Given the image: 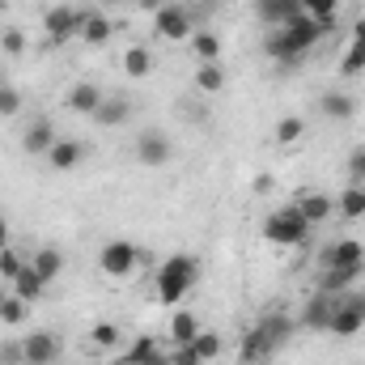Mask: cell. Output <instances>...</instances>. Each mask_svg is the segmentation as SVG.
Segmentation results:
<instances>
[{"label":"cell","instance_id":"6da1fadb","mask_svg":"<svg viewBox=\"0 0 365 365\" xmlns=\"http://www.w3.org/2000/svg\"><path fill=\"white\" fill-rule=\"evenodd\" d=\"M327 34V26H319L314 17H306V13H297L293 21H284V26H276L272 34H268V43H264V51H268V60L276 64H284V68H293L319 38Z\"/></svg>","mask_w":365,"mask_h":365},{"label":"cell","instance_id":"7a4b0ae2","mask_svg":"<svg viewBox=\"0 0 365 365\" xmlns=\"http://www.w3.org/2000/svg\"><path fill=\"white\" fill-rule=\"evenodd\" d=\"M195 280H200V259L195 255H170L158 276H153V284H158V302L162 306H179L182 297L195 289Z\"/></svg>","mask_w":365,"mask_h":365},{"label":"cell","instance_id":"3957f363","mask_svg":"<svg viewBox=\"0 0 365 365\" xmlns=\"http://www.w3.org/2000/svg\"><path fill=\"white\" fill-rule=\"evenodd\" d=\"M264 238L272 247H302L310 238V221L302 217L297 204H284V208H276L272 217L264 221Z\"/></svg>","mask_w":365,"mask_h":365},{"label":"cell","instance_id":"277c9868","mask_svg":"<svg viewBox=\"0 0 365 365\" xmlns=\"http://www.w3.org/2000/svg\"><path fill=\"white\" fill-rule=\"evenodd\" d=\"M140 264H149V251H140V247L128 242V238H115V242H106V247L98 251V268L106 276H132Z\"/></svg>","mask_w":365,"mask_h":365},{"label":"cell","instance_id":"5b68a950","mask_svg":"<svg viewBox=\"0 0 365 365\" xmlns=\"http://www.w3.org/2000/svg\"><path fill=\"white\" fill-rule=\"evenodd\" d=\"M153 30H158V38L182 43V38L195 34V13L182 9V4H162V9L153 13Z\"/></svg>","mask_w":365,"mask_h":365},{"label":"cell","instance_id":"8992f818","mask_svg":"<svg viewBox=\"0 0 365 365\" xmlns=\"http://www.w3.org/2000/svg\"><path fill=\"white\" fill-rule=\"evenodd\" d=\"M365 327V289L361 293H349L336 302V314H331V336H357Z\"/></svg>","mask_w":365,"mask_h":365},{"label":"cell","instance_id":"52a82bcc","mask_svg":"<svg viewBox=\"0 0 365 365\" xmlns=\"http://www.w3.org/2000/svg\"><path fill=\"white\" fill-rule=\"evenodd\" d=\"M43 30H47V43H51V47H64L68 38H77V9H73V4H56V9H47Z\"/></svg>","mask_w":365,"mask_h":365},{"label":"cell","instance_id":"ba28073f","mask_svg":"<svg viewBox=\"0 0 365 365\" xmlns=\"http://www.w3.org/2000/svg\"><path fill=\"white\" fill-rule=\"evenodd\" d=\"M21 357H26V365H56L60 361V336H51V331H30V336L21 340Z\"/></svg>","mask_w":365,"mask_h":365},{"label":"cell","instance_id":"9c48e42d","mask_svg":"<svg viewBox=\"0 0 365 365\" xmlns=\"http://www.w3.org/2000/svg\"><path fill=\"white\" fill-rule=\"evenodd\" d=\"M331 314H336V293H323V289H319V293L302 306L297 323L310 327V331H327V327H331Z\"/></svg>","mask_w":365,"mask_h":365},{"label":"cell","instance_id":"30bf717a","mask_svg":"<svg viewBox=\"0 0 365 365\" xmlns=\"http://www.w3.org/2000/svg\"><path fill=\"white\" fill-rule=\"evenodd\" d=\"M319 264H323V268H361L365 264V242L340 238V242H331V247L319 255Z\"/></svg>","mask_w":365,"mask_h":365},{"label":"cell","instance_id":"8fae6325","mask_svg":"<svg viewBox=\"0 0 365 365\" xmlns=\"http://www.w3.org/2000/svg\"><path fill=\"white\" fill-rule=\"evenodd\" d=\"M56 140H60V136H56V123H51V119H34V123L26 128V136H21V149H26L30 158H47Z\"/></svg>","mask_w":365,"mask_h":365},{"label":"cell","instance_id":"7c38bea8","mask_svg":"<svg viewBox=\"0 0 365 365\" xmlns=\"http://www.w3.org/2000/svg\"><path fill=\"white\" fill-rule=\"evenodd\" d=\"M175 158V149H170V140L162 136V132H145L140 140H136V162L140 166H166Z\"/></svg>","mask_w":365,"mask_h":365},{"label":"cell","instance_id":"4fadbf2b","mask_svg":"<svg viewBox=\"0 0 365 365\" xmlns=\"http://www.w3.org/2000/svg\"><path fill=\"white\" fill-rule=\"evenodd\" d=\"M272 353H276L272 340L264 336V327H259V323H255V327L242 336V344H238V361H242V365H264V361H272Z\"/></svg>","mask_w":365,"mask_h":365},{"label":"cell","instance_id":"5bb4252c","mask_svg":"<svg viewBox=\"0 0 365 365\" xmlns=\"http://www.w3.org/2000/svg\"><path fill=\"white\" fill-rule=\"evenodd\" d=\"M119 365H170V353H162V344L153 336H136L132 349L119 357Z\"/></svg>","mask_w":365,"mask_h":365},{"label":"cell","instance_id":"9a60e30c","mask_svg":"<svg viewBox=\"0 0 365 365\" xmlns=\"http://www.w3.org/2000/svg\"><path fill=\"white\" fill-rule=\"evenodd\" d=\"M255 13H259V21L264 26H284V21H293L297 13H306L302 9V0H255Z\"/></svg>","mask_w":365,"mask_h":365},{"label":"cell","instance_id":"2e32d148","mask_svg":"<svg viewBox=\"0 0 365 365\" xmlns=\"http://www.w3.org/2000/svg\"><path fill=\"white\" fill-rule=\"evenodd\" d=\"M319 115H327L331 123H349V119L357 115V98H353V93H340V90L323 93V98H319Z\"/></svg>","mask_w":365,"mask_h":365},{"label":"cell","instance_id":"e0dca14e","mask_svg":"<svg viewBox=\"0 0 365 365\" xmlns=\"http://www.w3.org/2000/svg\"><path fill=\"white\" fill-rule=\"evenodd\" d=\"M9 289H13V293H17L21 302H30V306H34V302H38V297L47 293V280H43V276H38L34 268H30V264H26L21 272L9 280Z\"/></svg>","mask_w":365,"mask_h":365},{"label":"cell","instance_id":"ac0fdd59","mask_svg":"<svg viewBox=\"0 0 365 365\" xmlns=\"http://www.w3.org/2000/svg\"><path fill=\"white\" fill-rule=\"evenodd\" d=\"M297 208H302V217H306L310 225H319V221H327V217L336 212V200L323 195V191H306V195L297 200Z\"/></svg>","mask_w":365,"mask_h":365},{"label":"cell","instance_id":"d6986e66","mask_svg":"<svg viewBox=\"0 0 365 365\" xmlns=\"http://www.w3.org/2000/svg\"><path fill=\"white\" fill-rule=\"evenodd\" d=\"M128 115H132L128 98H102V106L93 110L90 119L98 123V128H119V123H128Z\"/></svg>","mask_w":365,"mask_h":365},{"label":"cell","instance_id":"ffe728a7","mask_svg":"<svg viewBox=\"0 0 365 365\" xmlns=\"http://www.w3.org/2000/svg\"><path fill=\"white\" fill-rule=\"evenodd\" d=\"M81 158H86V145L81 140H56L51 153H47V162L56 170H73V166H81Z\"/></svg>","mask_w":365,"mask_h":365},{"label":"cell","instance_id":"44dd1931","mask_svg":"<svg viewBox=\"0 0 365 365\" xmlns=\"http://www.w3.org/2000/svg\"><path fill=\"white\" fill-rule=\"evenodd\" d=\"M110 34H115L110 17H106V13H93V9H90V17H86V26H81V34H77V38H81L86 47H102Z\"/></svg>","mask_w":365,"mask_h":365},{"label":"cell","instance_id":"7402d4cb","mask_svg":"<svg viewBox=\"0 0 365 365\" xmlns=\"http://www.w3.org/2000/svg\"><path fill=\"white\" fill-rule=\"evenodd\" d=\"M259 327H264V336L272 340V349H284L297 323H293L289 314H280V310H272V314H264V319H259Z\"/></svg>","mask_w":365,"mask_h":365},{"label":"cell","instance_id":"603a6c76","mask_svg":"<svg viewBox=\"0 0 365 365\" xmlns=\"http://www.w3.org/2000/svg\"><path fill=\"white\" fill-rule=\"evenodd\" d=\"M98 106H102V90H98L93 81L73 86V93H68V110H77V115H93Z\"/></svg>","mask_w":365,"mask_h":365},{"label":"cell","instance_id":"cb8c5ba5","mask_svg":"<svg viewBox=\"0 0 365 365\" xmlns=\"http://www.w3.org/2000/svg\"><path fill=\"white\" fill-rule=\"evenodd\" d=\"M191 51L200 56V64H221V38L212 30H195L191 34Z\"/></svg>","mask_w":365,"mask_h":365},{"label":"cell","instance_id":"d4e9b609","mask_svg":"<svg viewBox=\"0 0 365 365\" xmlns=\"http://www.w3.org/2000/svg\"><path fill=\"white\" fill-rule=\"evenodd\" d=\"M123 73H128V77H136V81H140V77H149V73H153V51H149V47H140V43H136V47H128V51H123Z\"/></svg>","mask_w":365,"mask_h":365},{"label":"cell","instance_id":"484cf974","mask_svg":"<svg viewBox=\"0 0 365 365\" xmlns=\"http://www.w3.org/2000/svg\"><path fill=\"white\" fill-rule=\"evenodd\" d=\"M30 268H34V272H38L43 280H47V284H51V280L60 276V268H64V255H60L56 247H43V251H34V259H30Z\"/></svg>","mask_w":365,"mask_h":365},{"label":"cell","instance_id":"4316f807","mask_svg":"<svg viewBox=\"0 0 365 365\" xmlns=\"http://www.w3.org/2000/svg\"><path fill=\"white\" fill-rule=\"evenodd\" d=\"M26 319H30V302H21L13 289H9V293H0V323L17 327V323H26Z\"/></svg>","mask_w":365,"mask_h":365},{"label":"cell","instance_id":"83f0119b","mask_svg":"<svg viewBox=\"0 0 365 365\" xmlns=\"http://www.w3.org/2000/svg\"><path fill=\"white\" fill-rule=\"evenodd\" d=\"M357 276H361V268H323V276H319V289H323V293H344Z\"/></svg>","mask_w":365,"mask_h":365},{"label":"cell","instance_id":"f1b7e54d","mask_svg":"<svg viewBox=\"0 0 365 365\" xmlns=\"http://www.w3.org/2000/svg\"><path fill=\"white\" fill-rule=\"evenodd\" d=\"M195 336H200V319H195L191 310H179V314L170 319V340H175V344H191Z\"/></svg>","mask_w":365,"mask_h":365},{"label":"cell","instance_id":"f546056e","mask_svg":"<svg viewBox=\"0 0 365 365\" xmlns=\"http://www.w3.org/2000/svg\"><path fill=\"white\" fill-rule=\"evenodd\" d=\"M221 86H225V68L221 64H200L195 68V90L200 93H221Z\"/></svg>","mask_w":365,"mask_h":365},{"label":"cell","instance_id":"4dcf8cb0","mask_svg":"<svg viewBox=\"0 0 365 365\" xmlns=\"http://www.w3.org/2000/svg\"><path fill=\"white\" fill-rule=\"evenodd\" d=\"M302 9H306V17H314L319 26H336V13H340V0H302Z\"/></svg>","mask_w":365,"mask_h":365},{"label":"cell","instance_id":"1f68e13d","mask_svg":"<svg viewBox=\"0 0 365 365\" xmlns=\"http://www.w3.org/2000/svg\"><path fill=\"white\" fill-rule=\"evenodd\" d=\"M336 208H340L344 217H353V221H365V187H349V191L336 200Z\"/></svg>","mask_w":365,"mask_h":365},{"label":"cell","instance_id":"d6a6232c","mask_svg":"<svg viewBox=\"0 0 365 365\" xmlns=\"http://www.w3.org/2000/svg\"><path fill=\"white\" fill-rule=\"evenodd\" d=\"M302 132H306V123H302L297 115H284V119L276 123V140H280V145H293V140H302Z\"/></svg>","mask_w":365,"mask_h":365},{"label":"cell","instance_id":"836d02e7","mask_svg":"<svg viewBox=\"0 0 365 365\" xmlns=\"http://www.w3.org/2000/svg\"><path fill=\"white\" fill-rule=\"evenodd\" d=\"M191 349L200 353V361H212V357L221 353V336H217V331H200V336L191 340Z\"/></svg>","mask_w":365,"mask_h":365},{"label":"cell","instance_id":"e575fe53","mask_svg":"<svg viewBox=\"0 0 365 365\" xmlns=\"http://www.w3.org/2000/svg\"><path fill=\"white\" fill-rule=\"evenodd\" d=\"M340 73H344V77L365 73V47H361V43H353V47L344 51V60H340Z\"/></svg>","mask_w":365,"mask_h":365},{"label":"cell","instance_id":"d590c367","mask_svg":"<svg viewBox=\"0 0 365 365\" xmlns=\"http://www.w3.org/2000/svg\"><path fill=\"white\" fill-rule=\"evenodd\" d=\"M349 187H365V145L349 153Z\"/></svg>","mask_w":365,"mask_h":365},{"label":"cell","instance_id":"8d00e7d4","mask_svg":"<svg viewBox=\"0 0 365 365\" xmlns=\"http://www.w3.org/2000/svg\"><path fill=\"white\" fill-rule=\"evenodd\" d=\"M90 340L98 349H115V344H119V327H115V323H98L90 331Z\"/></svg>","mask_w":365,"mask_h":365},{"label":"cell","instance_id":"74e56055","mask_svg":"<svg viewBox=\"0 0 365 365\" xmlns=\"http://www.w3.org/2000/svg\"><path fill=\"white\" fill-rule=\"evenodd\" d=\"M21 268H26V259H21L13 247H4V251H0V276H4V280H13Z\"/></svg>","mask_w":365,"mask_h":365},{"label":"cell","instance_id":"f35d334b","mask_svg":"<svg viewBox=\"0 0 365 365\" xmlns=\"http://www.w3.org/2000/svg\"><path fill=\"white\" fill-rule=\"evenodd\" d=\"M17 110H21V93L13 90V86H4L0 90V119H13Z\"/></svg>","mask_w":365,"mask_h":365},{"label":"cell","instance_id":"ab89813d","mask_svg":"<svg viewBox=\"0 0 365 365\" xmlns=\"http://www.w3.org/2000/svg\"><path fill=\"white\" fill-rule=\"evenodd\" d=\"M0 47H4V51H9V56H21V51H26V34H21V30H13V26H9V30H4V34H0Z\"/></svg>","mask_w":365,"mask_h":365},{"label":"cell","instance_id":"60d3db41","mask_svg":"<svg viewBox=\"0 0 365 365\" xmlns=\"http://www.w3.org/2000/svg\"><path fill=\"white\" fill-rule=\"evenodd\" d=\"M170 365H204V361H200V353H195L191 344H175V353H170Z\"/></svg>","mask_w":365,"mask_h":365},{"label":"cell","instance_id":"b9f144b4","mask_svg":"<svg viewBox=\"0 0 365 365\" xmlns=\"http://www.w3.org/2000/svg\"><path fill=\"white\" fill-rule=\"evenodd\" d=\"M0 361H4V365H26L21 344H0Z\"/></svg>","mask_w":365,"mask_h":365},{"label":"cell","instance_id":"7bdbcfd3","mask_svg":"<svg viewBox=\"0 0 365 365\" xmlns=\"http://www.w3.org/2000/svg\"><path fill=\"white\" fill-rule=\"evenodd\" d=\"M272 187H276V179H272V175H259V179H255V191H259V195H268Z\"/></svg>","mask_w":365,"mask_h":365},{"label":"cell","instance_id":"ee69618b","mask_svg":"<svg viewBox=\"0 0 365 365\" xmlns=\"http://www.w3.org/2000/svg\"><path fill=\"white\" fill-rule=\"evenodd\" d=\"M136 4H140V9H145V13H158V9H162V4H166V0H136Z\"/></svg>","mask_w":365,"mask_h":365},{"label":"cell","instance_id":"f6af8a7d","mask_svg":"<svg viewBox=\"0 0 365 365\" xmlns=\"http://www.w3.org/2000/svg\"><path fill=\"white\" fill-rule=\"evenodd\" d=\"M353 43H361V47H365V17L353 26Z\"/></svg>","mask_w":365,"mask_h":365},{"label":"cell","instance_id":"bcb514c9","mask_svg":"<svg viewBox=\"0 0 365 365\" xmlns=\"http://www.w3.org/2000/svg\"><path fill=\"white\" fill-rule=\"evenodd\" d=\"M9 247V225H4V217H0V251Z\"/></svg>","mask_w":365,"mask_h":365},{"label":"cell","instance_id":"7dc6e473","mask_svg":"<svg viewBox=\"0 0 365 365\" xmlns=\"http://www.w3.org/2000/svg\"><path fill=\"white\" fill-rule=\"evenodd\" d=\"M102 4H106V9H115V4H128V0H102Z\"/></svg>","mask_w":365,"mask_h":365},{"label":"cell","instance_id":"c3c4849f","mask_svg":"<svg viewBox=\"0 0 365 365\" xmlns=\"http://www.w3.org/2000/svg\"><path fill=\"white\" fill-rule=\"evenodd\" d=\"M4 86H9V81H4V73H0V90H4Z\"/></svg>","mask_w":365,"mask_h":365},{"label":"cell","instance_id":"681fc988","mask_svg":"<svg viewBox=\"0 0 365 365\" xmlns=\"http://www.w3.org/2000/svg\"><path fill=\"white\" fill-rule=\"evenodd\" d=\"M0 9H4V0H0Z\"/></svg>","mask_w":365,"mask_h":365}]
</instances>
